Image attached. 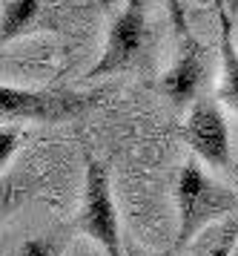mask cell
<instances>
[{"instance_id":"cell-1","label":"cell","mask_w":238,"mask_h":256,"mask_svg":"<svg viewBox=\"0 0 238 256\" xmlns=\"http://www.w3.org/2000/svg\"><path fill=\"white\" fill-rule=\"evenodd\" d=\"M175 204H178V233H175V250L195 242L201 233L218 222L221 216H230L238 210V196L230 187L218 184L210 178L198 158H187L178 170L175 182Z\"/></svg>"},{"instance_id":"cell-2","label":"cell","mask_w":238,"mask_h":256,"mask_svg":"<svg viewBox=\"0 0 238 256\" xmlns=\"http://www.w3.org/2000/svg\"><path fill=\"white\" fill-rule=\"evenodd\" d=\"M101 92H75V90H20L0 86V116L3 121H34V124H60L86 112Z\"/></svg>"},{"instance_id":"cell-3","label":"cell","mask_w":238,"mask_h":256,"mask_svg":"<svg viewBox=\"0 0 238 256\" xmlns=\"http://www.w3.org/2000/svg\"><path fill=\"white\" fill-rule=\"evenodd\" d=\"M78 228L89 239L103 248L106 256H126L124 254V236H121V222L112 202V182L106 164L86 158V176H83V208L78 216Z\"/></svg>"},{"instance_id":"cell-4","label":"cell","mask_w":238,"mask_h":256,"mask_svg":"<svg viewBox=\"0 0 238 256\" xmlns=\"http://www.w3.org/2000/svg\"><path fill=\"white\" fill-rule=\"evenodd\" d=\"M147 0H126L124 12L115 18L112 29H109L101 60L86 72L89 81L106 78L135 64V58L144 52V44H147Z\"/></svg>"},{"instance_id":"cell-5","label":"cell","mask_w":238,"mask_h":256,"mask_svg":"<svg viewBox=\"0 0 238 256\" xmlns=\"http://www.w3.org/2000/svg\"><path fill=\"white\" fill-rule=\"evenodd\" d=\"M184 141L193 150L195 158L216 170H227L233 164V147H230V127L221 106L210 98L195 101L187 124H184Z\"/></svg>"},{"instance_id":"cell-6","label":"cell","mask_w":238,"mask_h":256,"mask_svg":"<svg viewBox=\"0 0 238 256\" xmlns=\"http://www.w3.org/2000/svg\"><path fill=\"white\" fill-rule=\"evenodd\" d=\"M204 78H207V52H204L201 44H195L193 38H187L178 60L161 75L158 90L167 95L170 101L184 106L195 98V92L201 90Z\"/></svg>"},{"instance_id":"cell-7","label":"cell","mask_w":238,"mask_h":256,"mask_svg":"<svg viewBox=\"0 0 238 256\" xmlns=\"http://www.w3.org/2000/svg\"><path fill=\"white\" fill-rule=\"evenodd\" d=\"M218 32H221V84H218V101L238 116V49L233 40V14L218 0Z\"/></svg>"},{"instance_id":"cell-8","label":"cell","mask_w":238,"mask_h":256,"mask_svg":"<svg viewBox=\"0 0 238 256\" xmlns=\"http://www.w3.org/2000/svg\"><path fill=\"white\" fill-rule=\"evenodd\" d=\"M46 3L52 0H3V18H0V40L9 44L20 38L29 26L37 20Z\"/></svg>"},{"instance_id":"cell-9","label":"cell","mask_w":238,"mask_h":256,"mask_svg":"<svg viewBox=\"0 0 238 256\" xmlns=\"http://www.w3.org/2000/svg\"><path fill=\"white\" fill-rule=\"evenodd\" d=\"M238 248V216H230L218 224L213 236L195 239V256H233Z\"/></svg>"},{"instance_id":"cell-10","label":"cell","mask_w":238,"mask_h":256,"mask_svg":"<svg viewBox=\"0 0 238 256\" xmlns=\"http://www.w3.org/2000/svg\"><path fill=\"white\" fill-rule=\"evenodd\" d=\"M23 141V130L17 127V124H3V130H0V167L6 170L11 162V156L17 152V147H20Z\"/></svg>"},{"instance_id":"cell-11","label":"cell","mask_w":238,"mask_h":256,"mask_svg":"<svg viewBox=\"0 0 238 256\" xmlns=\"http://www.w3.org/2000/svg\"><path fill=\"white\" fill-rule=\"evenodd\" d=\"M17 256H60V248L52 239H26Z\"/></svg>"},{"instance_id":"cell-12","label":"cell","mask_w":238,"mask_h":256,"mask_svg":"<svg viewBox=\"0 0 238 256\" xmlns=\"http://www.w3.org/2000/svg\"><path fill=\"white\" fill-rule=\"evenodd\" d=\"M167 9H170L172 29L178 32L181 40H187L190 38V29H187V0H167Z\"/></svg>"},{"instance_id":"cell-13","label":"cell","mask_w":238,"mask_h":256,"mask_svg":"<svg viewBox=\"0 0 238 256\" xmlns=\"http://www.w3.org/2000/svg\"><path fill=\"white\" fill-rule=\"evenodd\" d=\"M224 6L230 9V14H233V12H238V0H224Z\"/></svg>"},{"instance_id":"cell-14","label":"cell","mask_w":238,"mask_h":256,"mask_svg":"<svg viewBox=\"0 0 238 256\" xmlns=\"http://www.w3.org/2000/svg\"><path fill=\"white\" fill-rule=\"evenodd\" d=\"M126 256H141V250H138L135 244H126Z\"/></svg>"}]
</instances>
